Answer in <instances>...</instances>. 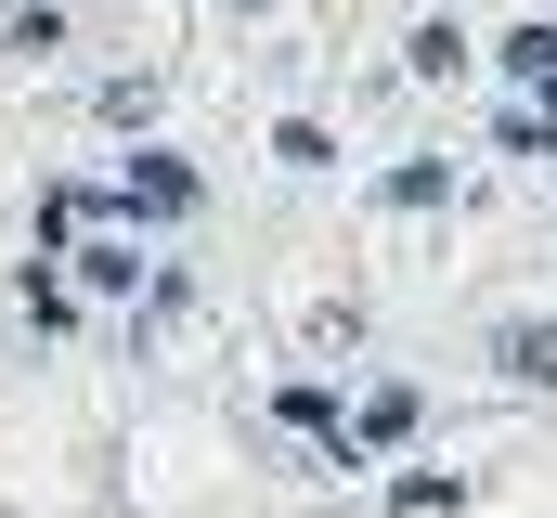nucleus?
Returning a JSON list of instances; mask_svg holds the SVG:
<instances>
[{
  "label": "nucleus",
  "instance_id": "f257e3e1",
  "mask_svg": "<svg viewBox=\"0 0 557 518\" xmlns=\"http://www.w3.org/2000/svg\"><path fill=\"white\" fill-rule=\"evenodd\" d=\"M131 208H156V221H182V208H195V169H169V156H143V169H131Z\"/></svg>",
  "mask_w": 557,
  "mask_h": 518
},
{
  "label": "nucleus",
  "instance_id": "f03ea898",
  "mask_svg": "<svg viewBox=\"0 0 557 518\" xmlns=\"http://www.w3.org/2000/svg\"><path fill=\"white\" fill-rule=\"evenodd\" d=\"M493 350H506V363H519V377H557V324H506V337H493Z\"/></svg>",
  "mask_w": 557,
  "mask_h": 518
},
{
  "label": "nucleus",
  "instance_id": "7ed1b4c3",
  "mask_svg": "<svg viewBox=\"0 0 557 518\" xmlns=\"http://www.w3.org/2000/svg\"><path fill=\"white\" fill-rule=\"evenodd\" d=\"M506 65H519V78H557V26H519V39H506Z\"/></svg>",
  "mask_w": 557,
  "mask_h": 518
}]
</instances>
